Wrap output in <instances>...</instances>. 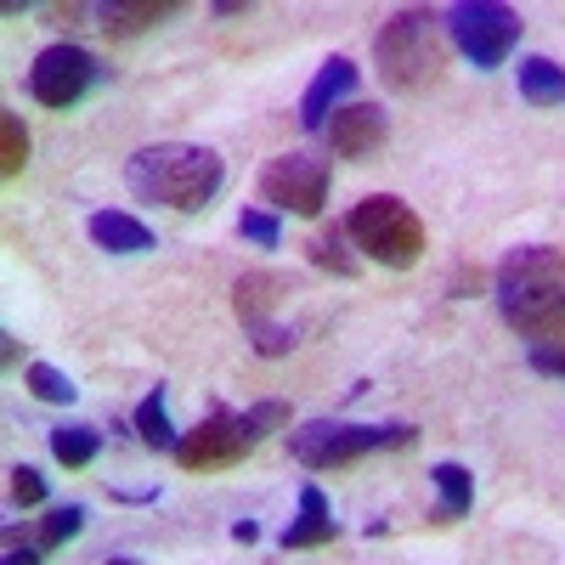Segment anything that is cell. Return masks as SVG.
Wrapping results in <instances>:
<instances>
[{
	"label": "cell",
	"mask_w": 565,
	"mask_h": 565,
	"mask_svg": "<svg viewBox=\"0 0 565 565\" xmlns=\"http://www.w3.org/2000/svg\"><path fill=\"white\" fill-rule=\"evenodd\" d=\"M244 424H249V436H255V441H266L277 424H289V402H277V396H271V402H255V407L244 413Z\"/></svg>",
	"instance_id": "26"
},
{
	"label": "cell",
	"mask_w": 565,
	"mask_h": 565,
	"mask_svg": "<svg viewBox=\"0 0 565 565\" xmlns=\"http://www.w3.org/2000/svg\"><path fill=\"white\" fill-rule=\"evenodd\" d=\"M29 164V130H23V114H0V175H18Z\"/></svg>",
	"instance_id": "23"
},
{
	"label": "cell",
	"mask_w": 565,
	"mask_h": 565,
	"mask_svg": "<svg viewBox=\"0 0 565 565\" xmlns=\"http://www.w3.org/2000/svg\"><path fill=\"white\" fill-rule=\"evenodd\" d=\"M521 12L503 7V0H458L447 7V40L476 63V68H503L509 52L521 45Z\"/></svg>",
	"instance_id": "6"
},
{
	"label": "cell",
	"mask_w": 565,
	"mask_h": 565,
	"mask_svg": "<svg viewBox=\"0 0 565 565\" xmlns=\"http://www.w3.org/2000/svg\"><path fill=\"white\" fill-rule=\"evenodd\" d=\"M447 18H436L430 7H402L385 18V29L373 34V63H380V79L402 97H418L430 90L447 68Z\"/></svg>",
	"instance_id": "3"
},
{
	"label": "cell",
	"mask_w": 565,
	"mask_h": 565,
	"mask_svg": "<svg viewBox=\"0 0 565 565\" xmlns=\"http://www.w3.org/2000/svg\"><path fill=\"white\" fill-rule=\"evenodd\" d=\"M306 260L317 266V271H328V277H356L362 271V255H356V244L345 238V226L334 221V226H322L317 238L306 244Z\"/></svg>",
	"instance_id": "19"
},
{
	"label": "cell",
	"mask_w": 565,
	"mask_h": 565,
	"mask_svg": "<svg viewBox=\"0 0 565 565\" xmlns=\"http://www.w3.org/2000/svg\"><path fill=\"white\" fill-rule=\"evenodd\" d=\"M159 498V487H141V492H125V487H114V503H153Z\"/></svg>",
	"instance_id": "28"
},
{
	"label": "cell",
	"mask_w": 565,
	"mask_h": 565,
	"mask_svg": "<svg viewBox=\"0 0 565 565\" xmlns=\"http://www.w3.org/2000/svg\"><path fill=\"white\" fill-rule=\"evenodd\" d=\"M130 424H136V436H141V447H153V452H175V424H170V396H164V385H153L148 396L136 402V413H130Z\"/></svg>",
	"instance_id": "18"
},
{
	"label": "cell",
	"mask_w": 565,
	"mask_h": 565,
	"mask_svg": "<svg viewBox=\"0 0 565 565\" xmlns=\"http://www.w3.org/2000/svg\"><path fill=\"white\" fill-rule=\"evenodd\" d=\"M79 532H85V503H57V509L40 521L34 548H40V554H52V548H63V543H68V537H79Z\"/></svg>",
	"instance_id": "22"
},
{
	"label": "cell",
	"mask_w": 565,
	"mask_h": 565,
	"mask_svg": "<svg viewBox=\"0 0 565 565\" xmlns=\"http://www.w3.org/2000/svg\"><path fill=\"white\" fill-rule=\"evenodd\" d=\"M334 537H340L334 509H328V498H322L317 481H306V487H300V509H295V521L282 526L277 548H282V554H300V548H328Z\"/></svg>",
	"instance_id": "13"
},
{
	"label": "cell",
	"mask_w": 565,
	"mask_h": 565,
	"mask_svg": "<svg viewBox=\"0 0 565 565\" xmlns=\"http://www.w3.org/2000/svg\"><path fill=\"white\" fill-rule=\"evenodd\" d=\"M255 537H260L255 521H238V526H232V543H255Z\"/></svg>",
	"instance_id": "30"
},
{
	"label": "cell",
	"mask_w": 565,
	"mask_h": 565,
	"mask_svg": "<svg viewBox=\"0 0 565 565\" xmlns=\"http://www.w3.org/2000/svg\"><path fill=\"white\" fill-rule=\"evenodd\" d=\"M85 238L97 249H108V255H148L153 249V226L125 215V210H97L85 221Z\"/></svg>",
	"instance_id": "14"
},
{
	"label": "cell",
	"mask_w": 565,
	"mask_h": 565,
	"mask_svg": "<svg viewBox=\"0 0 565 565\" xmlns=\"http://www.w3.org/2000/svg\"><path fill=\"white\" fill-rule=\"evenodd\" d=\"M289 295H295V277H282V271H244L238 282H232V311H238V322L249 328V340L266 334L271 306H282Z\"/></svg>",
	"instance_id": "12"
},
{
	"label": "cell",
	"mask_w": 565,
	"mask_h": 565,
	"mask_svg": "<svg viewBox=\"0 0 565 565\" xmlns=\"http://www.w3.org/2000/svg\"><path fill=\"white\" fill-rule=\"evenodd\" d=\"M238 232H244L249 244H260V249H277L282 244V221L271 210H244L238 215Z\"/></svg>",
	"instance_id": "24"
},
{
	"label": "cell",
	"mask_w": 565,
	"mask_h": 565,
	"mask_svg": "<svg viewBox=\"0 0 565 565\" xmlns=\"http://www.w3.org/2000/svg\"><path fill=\"white\" fill-rule=\"evenodd\" d=\"M45 447H52V458L63 469H85L103 452V430H90V424H52V430H45Z\"/></svg>",
	"instance_id": "20"
},
{
	"label": "cell",
	"mask_w": 565,
	"mask_h": 565,
	"mask_svg": "<svg viewBox=\"0 0 565 565\" xmlns=\"http://www.w3.org/2000/svg\"><path fill=\"white\" fill-rule=\"evenodd\" d=\"M238 12H249V0H215V18H238Z\"/></svg>",
	"instance_id": "29"
},
{
	"label": "cell",
	"mask_w": 565,
	"mask_h": 565,
	"mask_svg": "<svg viewBox=\"0 0 565 565\" xmlns=\"http://www.w3.org/2000/svg\"><path fill=\"white\" fill-rule=\"evenodd\" d=\"M226 164L215 148H199V141H153V148L130 153L125 164V186L141 204H159L175 215H199L210 210V199L221 193Z\"/></svg>",
	"instance_id": "2"
},
{
	"label": "cell",
	"mask_w": 565,
	"mask_h": 565,
	"mask_svg": "<svg viewBox=\"0 0 565 565\" xmlns=\"http://www.w3.org/2000/svg\"><path fill=\"white\" fill-rule=\"evenodd\" d=\"M108 68L85 52V45L74 40H57V45H45V52L29 63V97L40 108H74L90 85H103Z\"/></svg>",
	"instance_id": "7"
},
{
	"label": "cell",
	"mask_w": 565,
	"mask_h": 565,
	"mask_svg": "<svg viewBox=\"0 0 565 565\" xmlns=\"http://www.w3.org/2000/svg\"><path fill=\"white\" fill-rule=\"evenodd\" d=\"M328 181H334L328 159H317V153H277V159L260 170V204L311 221V215H322V204H328Z\"/></svg>",
	"instance_id": "9"
},
{
	"label": "cell",
	"mask_w": 565,
	"mask_h": 565,
	"mask_svg": "<svg viewBox=\"0 0 565 565\" xmlns=\"http://www.w3.org/2000/svg\"><path fill=\"white\" fill-rule=\"evenodd\" d=\"M498 317L532 345L565 340V255L548 244L509 249L492 271Z\"/></svg>",
	"instance_id": "1"
},
{
	"label": "cell",
	"mask_w": 565,
	"mask_h": 565,
	"mask_svg": "<svg viewBox=\"0 0 565 565\" xmlns=\"http://www.w3.org/2000/svg\"><path fill=\"white\" fill-rule=\"evenodd\" d=\"M385 136H391V119L380 103H345L328 119V148H334V159H351V164H367L385 148Z\"/></svg>",
	"instance_id": "10"
},
{
	"label": "cell",
	"mask_w": 565,
	"mask_h": 565,
	"mask_svg": "<svg viewBox=\"0 0 565 565\" xmlns=\"http://www.w3.org/2000/svg\"><path fill=\"white\" fill-rule=\"evenodd\" d=\"M418 430L413 424H345V418H311L289 436L295 463L306 469H345L367 452H391V447H413Z\"/></svg>",
	"instance_id": "5"
},
{
	"label": "cell",
	"mask_w": 565,
	"mask_h": 565,
	"mask_svg": "<svg viewBox=\"0 0 565 565\" xmlns=\"http://www.w3.org/2000/svg\"><path fill=\"white\" fill-rule=\"evenodd\" d=\"M345 238L356 244V255L380 260L391 271H407L424 255V221L413 215L407 199L396 193H367L362 204H351L345 215Z\"/></svg>",
	"instance_id": "4"
},
{
	"label": "cell",
	"mask_w": 565,
	"mask_h": 565,
	"mask_svg": "<svg viewBox=\"0 0 565 565\" xmlns=\"http://www.w3.org/2000/svg\"><path fill=\"white\" fill-rule=\"evenodd\" d=\"M249 447H260V441L249 436L244 413L215 407V413H204V418L193 424V430H181V441H175V463L186 469V476H210V469L244 463Z\"/></svg>",
	"instance_id": "8"
},
{
	"label": "cell",
	"mask_w": 565,
	"mask_h": 565,
	"mask_svg": "<svg viewBox=\"0 0 565 565\" xmlns=\"http://www.w3.org/2000/svg\"><path fill=\"white\" fill-rule=\"evenodd\" d=\"M12 503H18V509L45 503V476H40L34 463H12Z\"/></svg>",
	"instance_id": "25"
},
{
	"label": "cell",
	"mask_w": 565,
	"mask_h": 565,
	"mask_svg": "<svg viewBox=\"0 0 565 565\" xmlns=\"http://www.w3.org/2000/svg\"><path fill=\"white\" fill-rule=\"evenodd\" d=\"M7 565H40V548H18V532H7Z\"/></svg>",
	"instance_id": "27"
},
{
	"label": "cell",
	"mask_w": 565,
	"mask_h": 565,
	"mask_svg": "<svg viewBox=\"0 0 565 565\" xmlns=\"http://www.w3.org/2000/svg\"><path fill=\"white\" fill-rule=\"evenodd\" d=\"M108 565H136V559H108Z\"/></svg>",
	"instance_id": "31"
},
{
	"label": "cell",
	"mask_w": 565,
	"mask_h": 565,
	"mask_svg": "<svg viewBox=\"0 0 565 565\" xmlns=\"http://www.w3.org/2000/svg\"><path fill=\"white\" fill-rule=\"evenodd\" d=\"M430 481H436V492H441V503H436V514H430L436 526H452V521H463V514L476 509V476H469L463 463H452V458L436 463Z\"/></svg>",
	"instance_id": "16"
},
{
	"label": "cell",
	"mask_w": 565,
	"mask_h": 565,
	"mask_svg": "<svg viewBox=\"0 0 565 565\" xmlns=\"http://www.w3.org/2000/svg\"><path fill=\"white\" fill-rule=\"evenodd\" d=\"M97 29L108 40H136L141 29H153L164 18H175V0H108V7H97Z\"/></svg>",
	"instance_id": "15"
},
{
	"label": "cell",
	"mask_w": 565,
	"mask_h": 565,
	"mask_svg": "<svg viewBox=\"0 0 565 565\" xmlns=\"http://www.w3.org/2000/svg\"><path fill=\"white\" fill-rule=\"evenodd\" d=\"M23 385H29L40 402H52V407H68V402L79 396V385L68 380L63 367H52V362H29V367H23Z\"/></svg>",
	"instance_id": "21"
},
{
	"label": "cell",
	"mask_w": 565,
	"mask_h": 565,
	"mask_svg": "<svg viewBox=\"0 0 565 565\" xmlns=\"http://www.w3.org/2000/svg\"><path fill=\"white\" fill-rule=\"evenodd\" d=\"M514 79H521V103H532V108H565V68L554 57H521Z\"/></svg>",
	"instance_id": "17"
},
{
	"label": "cell",
	"mask_w": 565,
	"mask_h": 565,
	"mask_svg": "<svg viewBox=\"0 0 565 565\" xmlns=\"http://www.w3.org/2000/svg\"><path fill=\"white\" fill-rule=\"evenodd\" d=\"M351 90H356V63L351 57H328L317 68V79L306 85V97H300V125L306 130H328V119H334L345 103H351Z\"/></svg>",
	"instance_id": "11"
}]
</instances>
